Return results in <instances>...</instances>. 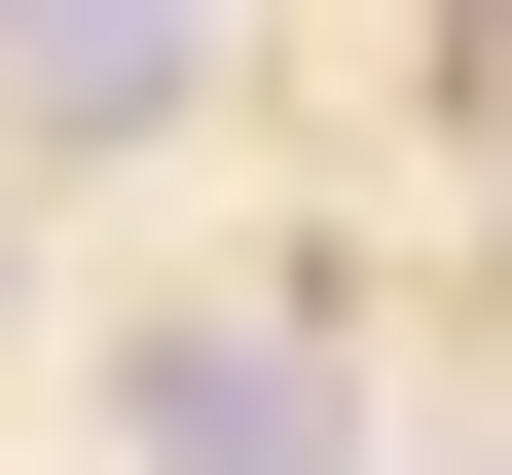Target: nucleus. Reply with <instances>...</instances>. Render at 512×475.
<instances>
[{"label": "nucleus", "instance_id": "nucleus-3", "mask_svg": "<svg viewBox=\"0 0 512 475\" xmlns=\"http://www.w3.org/2000/svg\"><path fill=\"white\" fill-rule=\"evenodd\" d=\"M439 37H476V74H512V0H439Z\"/></svg>", "mask_w": 512, "mask_h": 475}, {"label": "nucleus", "instance_id": "nucleus-1", "mask_svg": "<svg viewBox=\"0 0 512 475\" xmlns=\"http://www.w3.org/2000/svg\"><path fill=\"white\" fill-rule=\"evenodd\" d=\"M110 439H147V475H366V402H330V329H147Z\"/></svg>", "mask_w": 512, "mask_h": 475}, {"label": "nucleus", "instance_id": "nucleus-4", "mask_svg": "<svg viewBox=\"0 0 512 475\" xmlns=\"http://www.w3.org/2000/svg\"><path fill=\"white\" fill-rule=\"evenodd\" d=\"M0 37H37V0H0Z\"/></svg>", "mask_w": 512, "mask_h": 475}, {"label": "nucleus", "instance_id": "nucleus-2", "mask_svg": "<svg viewBox=\"0 0 512 475\" xmlns=\"http://www.w3.org/2000/svg\"><path fill=\"white\" fill-rule=\"evenodd\" d=\"M183 37L220 0H37V110H183Z\"/></svg>", "mask_w": 512, "mask_h": 475}]
</instances>
